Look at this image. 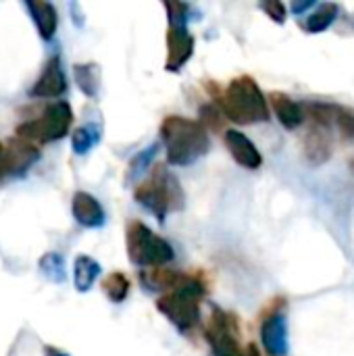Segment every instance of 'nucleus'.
<instances>
[{
	"mask_svg": "<svg viewBox=\"0 0 354 356\" xmlns=\"http://www.w3.org/2000/svg\"><path fill=\"white\" fill-rule=\"evenodd\" d=\"M161 140L167 148L169 165L188 167L207 154L211 142L207 127L179 115H171L161 123Z\"/></svg>",
	"mask_w": 354,
	"mask_h": 356,
	"instance_id": "nucleus-1",
	"label": "nucleus"
},
{
	"mask_svg": "<svg viewBox=\"0 0 354 356\" xmlns=\"http://www.w3.org/2000/svg\"><path fill=\"white\" fill-rule=\"evenodd\" d=\"M219 106H221V113L230 121L240 123V125L261 123V121H267L269 119L267 98L261 92L259 83L250 75L236 77L227 86V90H225Z\"/></svg>",
	"mask_w": 354,
	"mask_h": 356,
	"instance_id": "nucleus-2",
	"label": "nucleus"
},
{
	"mask_svg": "<svg viewBox=\"0 0 354 356\" xmlns=\"http://www.w3.org/2000/svg\"><path fill=\"white\" fill-rule=\"evenodd\" d=\"M134 198L138 204H142L146 211L154 213V217L163 223L169 213L184 209V192L175 175L163 167L156 165L146 181H142L134 190Z\"/></svg>",
	"mask_w": 354,
	"mask_h": 356,
	"instance_id": "nucleus-3",
	"label": "nucleus"
},
{
	"mask_svg": "<svg viewBox=\"0 0 354 356\" xmlns=\"http://www.w3.org/2000/svg\"><path fill=\"white\" fill-rule=\"evenodd\" d=\"M207 296V288L200 280L182 277V282L163 298L156 300V309L179 330L190 332L200 321V302Z\"/></svg>",
	"mask_w": 354,
	"mask_h": 356,
	"instance_id": "nucleus-4",
	"label": "nucleus"
},
{
	"mask_svg": "<svg viewBox=\"0 0 354 356\" xmlns=\"http://www.w3.org/2000/svg\"><path fill=\"white\" fill-rule=\"evenodd\" d=\"M127 257L134 265L142 269H154L165 267L173 261V248L171 244L150 232L142 221H129L127 232Z\"/></svg>",
	"mask_w": 354,
	"mask_h": 356,
	"instance_id": "nucleus-5",
	"label": "nucleus"
},
{
	"mask_svg": "<svg viewBox=\"0 0 354 356\" xmlns=\"http://www.w3.org/2000/svg\"><path fill=\"white\" fill-rule=\"evenodd\" d=\"M73 123V111L67 100H56L48 104L40 117L25 121L17 125V138L25 142H38V144H48L63 140L69 134V127Z\"/></svg>",
	"mask_w": 354,
	"mask_h": 356,
	"instance_id": "nucleus-6",
	"label": "nucleus"
},
{
	"mask_svg": "<svg viewBox=\"0 0 354 356\" xmlns=\"http://www.w3.org/2000/svg\"><path fill=\"white\" fill-rule=\"evenodd\" d=\"M204 336L213 348V356H246L238 344V321L234 315L215 309L207 327Z\"/></svg>",
	"mask_w": 354,
	"mask_h": 356,
	"instance_id": "nucleus-7",
	"label": "nucleus"
},
{
	"mask_svg": "<svg viewBox=\"0 0 354 356\" xmlns=\"http://www.w3.org/2000/svg\"><path fill=\"white\" fill-rule=\"evenodd\" d=\"M286 300L275 298L273 305L267 309L263 315V325H261V340L263 348L269 356H286L288 355V319L284 315Z\"/></svg>",
	"mask_w": 354,
	"mask_h": 356,
	"instance_id": "nucleus-8",
	"label": "nucleus"
},
{
	"mask_svg": "<svg viewBox=\"0 0 354 356\" xmlns=\"http://www.w3.org/2000/svg\"><path fill=\"white\" fill-rule=\"evenodd\" d=\"M65 90H67V77H65L61 58L54 54L52 58H48L38 81L31 86L29 96L31 98H58L65 94Z\"/></svg>",
	"mask_w": 354,
	"mask_h": 356,
	"instance_id": "nucleus-9",
	"label": "nucleus"
},
{
	"mask_svg": "<svg viewBox=\"0 0 354 356\" xmlns=\"http://www.w3.org/2000/svg\"><path fill=\"white\" fill-rule=\"evenodd\" d=\"M194 54V35L188 27L167 29V71H179Z\"/></svg>",
	"mask_w": 354,
	"mask_h": 356,
	"instance_id": "nucleus-10",
	"label": "nucleus"
},
{
	"mask_svg": "<svg viewBox=\"0 0 354 356\" xmlns=\"http://www.w3.org/2000/svg\"><path fill=\"white\" fill-rule=\"evenodd\" d=\"M223 142H225L232 159L240 167H244V169H259L263 165V156H261L259 148L255 146V142L246 134H242L238 129H227L225 136H223Z\"/></svg>",
	"mask_w": 354,
	"mask_h": 356,
	"instance_id": "nucleus-11",
	"label": "nucleus"
},
{
	"mask_svg": "<svg viewBox=\"0 0 354 356\" xmlns=\"http://www.w3.org/2000/svg\"><path fill=\"white\" fill-rule=\"evenodd\" d=\"M40 159V150L21 138L4 144V175H19Z\"/></svg>",
	"mask_w": 354,
	"mask_h": 356,
	"instance_id": "nucleus-12",
	"label": "nucleus"
},
{
	"mask_svg": "<svg viewBox=\"0 0 354 356\" xmlns=\"http://www.w3.org/2000/svg\"><path fill=\"white\" fill-rule=\"evenodd\" d=\"M334 142H332V131L328 127L311 123L307 136H305V156L311 165L319 167L332 159Z\"/></svg>",
	"mask_w": 354,
	"mask_h": 356,
	"instance_id": "nucleus-13",
	"label": "nucleus"
},
{
	"mask_svg": "<svg viewBox=\"0 0 354 356\" xmlns=\"http://www.w3.org/2000/svg\"><path fill=\"white\" fill-rule=\"evenodd\" d=\"M71 213L75 217V221L83 227L96 229L102 227L106 217H104V209L100 207V202L88 194V192H75L73 194V202H71Z\"/></svg>",
	"mask_w": 354,
	"mask_h": 356,
	"instance_id": "nucleus-14",
	"label": "nucleus"
},
{
	"mask_svg": "<svg viewBox=\"0 0 354 356\" xmlns=\"http://www.w3.org/2000/svg\"><path fill=\"white\" fill-rule=\"evenodd\" d=\"M269 102L275 111V117L286 129H296L305 121V113L298 102H294L288 94L284 92H271Z\"/></svg>",
	"mask_w": 354,
	"mask_h": 356,
	"instance_id": "nucleus-15",
	"label": "nucleus"
},
{
	"mask_svg": "<svg viewBox=\"0 0 354 356\" xmlns=\"http://www.w3.org/2000/svg\"><path fill=\"white\" fill-rule=\"evenodd\" d=\"M27 10L31 13V19L40 31L42 40H52L56 25H58V17H56V8L50 2H42V0H29L25 2Z\"/></svg>",
	"mask_w": 354,
	"mask_h": 356,
	"instance_id": "nucleus-16",
	"label": "nucleus"
},
{
	"mask_svg": "<svg viewBox=\"0 0 354 356\" xmlns=\"http://www.w3.org/2000/svg\"><path fill=\"white\" fill-rule=\"evenodd\" d=\"M182 273L169 269V267H154V269H142L140 282L146 290L159 292V290H173L182 282Z\"/></svg>",
	"mask_w": 354,
	"mask_h": 356,
	"instance_id": "nucleus-17",
	"label": "nucleus"
},
{
	"mask_svg": "<svg viewBox=\"0 0 354 356\" xmlns=\"http://www.w3.org/2000/svg\"><path fill=\"white\" fill-rule=\"evenodd\" d=\"M102 269L100 265L86 254H79L73 263V284L77 288V292H88L92 288V284L100 277Z\"/></svg>",
	"mask_w": 354,
	"mask_h": 356,
	"instance_id": "nucleus-18",
	"label": "nucleus"
},
{
	"mask_svg": "<svg viewBox=\"0 0 354 356\" xmlns=\"http://www.w3.org/2000/svg\"><path fill=\"white\" fill-rule=\"evenodd\" d=\"M340 13V6L336 2H323L317 6L315 13H311L305 21V29L311 31V33H319V31H325L338 17Z\"/></svg>",
	"mask_w": 354,
	"mask_h": 356,
	"instance_id": "nucleus-19",
	"label": "nucleus"
},
{
	"mask_svg": "<svg viewBox=\"0 0 354 356\" xmlns=\"http://www.w3.org/2000/svg\"><path fill=\"white\" fill-rule=\"evenodd\" d=\"M73 75H75V81L79 83L81 92L90 98H96L98 96V88H100V73H98V67L94 63H88V65H75L73 67Z\"/></svg>",
	"mask_w": 354,
	"mask_h": 356,
	"instance_id": "nucleus-20",
	"label": "nucleus"
},
{
	"mask_svg": "<svg viewBox=\"0 0 354 356\" xmlns=\"http://www.w3.org/2000/svg\"><path fill=\"white\" fill-rule=\"evenodd\" d=\"M100 142V127L94 123L81 125L71 134V148L75 154H86L90 152L96 144Z\"/></svg>",
	"mask_w": 354,
	"mask_h": 356,
	"instance_id": "nucleus-21",
	"label": "nucleus"
},
{
	"mask_svg": "<svg viewBox=\"0 0 354 356\" xmlns=\"http://www.w3.org/2000/svg\"><path fill=\"white\" fill-rule=\"evenodd\" d=\"M102 290L104 294L108 296L111 302H123L129 294V280L119 273V271H113L104 277L102 282Z\"/></svg>",
	"mask_w": 354,
	"mask_h": 356,
	"instance_id": "nucleus-22",
	"label": "nucleus"
},
{
	"mask_svg": "<svg viewBox=\"0 0 354 356\" xmlns=\"http://www.w3.org/2000/svg\"><path fill=\"white\" fill-rule=\"evenodd\" d=\"M332 129H338L340 138L344 142H353L354 140V113L348 108H342L338 104H334V117H332Z\"/></svg>",
	"mask_w": 354,
	"mask_h": 356,
	"instance_id": "nucleus-23",
	"label": "nucleus"
},
{
	"mask_svg": "<svg viewBox=\"0 0 354 356\" xmlns=\"http://www.w3.org/2000/svg\"><path fill=\"white\" fill-rule=\"evenodd\" d=\"M156 150H159V144H152V146H148V148H144L142 152H138L134 159H131V163H129V169H127V181H136L148 167H150V163H152V159L156 156Z\"/></svg>",
	"mask_w": 354,
	"mask_h": 356,
	"instance_id": "nucleus-24",
	"label": "nucleus"
},
{
	"mask_svg": "<svg viewBox=\"0 0 354 356\" xmlns=\"http://www.w3.org/2000/svg\"><path fill=\"white\" fill-rule=\"evenodd\" d=\"M40 269L50 282H54V284L65 282V263H63L61 254H56V252L44 254L42 261H40Z\"/></svg>",
	"mask_w": 354,
	"mask_h": 356,
	"instance_id": "nucleus-25",
	"label": "nucleus"
},
{
	"mask_svg": "<svg viewBox=\"0 0 354 356\" xmlns=\"http://www.w3.org/2000/svg\"><path fill=\"white\" fill-rule=\"evenodd\" d=\"M261 8L273 19V21H277V23H284L286 21V6L282 4V2H277V0H269V2H263L261 4Z\"/></svg>",
	"mask_w": 354,
	"mask_h": 356,
	"instance_id": "nucleus-26",
	"label": "nucleus"
},
{
	"mask_svg": "<svg viewBox=\"0 0 354 356\" xmlns=\"http://www.w3.org/2000/svg\"><path fill=\"white\" fill-rule=\"evenodd\" d=\"M313 6V2H294L292 4V10L294 13H303V10H307V8H311Z\"/></svg>",
	"mask_w": 354,
	"mask_h": 356,
	"instance_id": "nucleus-27",
	"label": "nucleus"
},
{
	"mask_svg": "<svg viewBox=\"0 0 354 356\" xmlns=\"http://www.w3.org/2000/svg\"><path fill=\"white\" fill-rule=\"evenodd\" d=\"M44 350H46V356H69L65 355L63 350H58V348H52V346H46Z\"/></svg>",
	"mask_w": 354,
	"mask_h": 356,
	"instance_id": "nucleus-28",
	"label": "nucleus"
},
{
	"mask_svg": "<svg viewBox=\"0 0 354 356\" xmlns=\"http://www.w3.org/2000/svg\"><path fill=\"white\" fill-rule=\"evenodd\" d=\"M351 167H353V171H354V159H353V161H351Z\"/></svg>",
	"mask_w": 354,
	"mask_h": 356,
	"instance_id": "nucleus-29",
	"label": "nucleus"
}]
</instances>
